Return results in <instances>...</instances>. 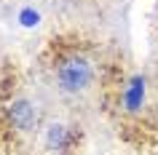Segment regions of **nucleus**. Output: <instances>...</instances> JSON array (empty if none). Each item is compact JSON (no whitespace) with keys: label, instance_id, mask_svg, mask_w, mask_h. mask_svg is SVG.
<instances>
[{"label":"nucleus","instance_id":"nucleus-3","mask_svg":"<svg viewBox=\"0 0 158 155\" xmlns=\"http://www.w3.org/2000/svg\"><path fill=\"white\" fill-rule=\"evenodd\" d=\"M142 91H145V88H142V80H134V83H131V88H129V96H126L131 110H137V107H139V102H142Z\"/></svg>","mask_w":158,"mask_h":155},{"label":"nucleus","instance_id":"nucleus-2","mask_svg":"<svg viewBox=\"0 0 158 155\" xmlns=\"http://www.w3.org/2000/svg\"><path fill=\"white\" fill-rule=\"evenodd\" d=\"M11 115V123L16 126V128L27 131V128H32V123H35V107L30 104V102H24V99H19V102H14L8 110Z\"/></svg>","mask_w":158,"mask_h":155},{"label":"nucleus","instance_id":"nucleus-4","mask_svg":"<svg viewBox=\"0 0 158 155\" xmlns=\"http://www.w3.org/2000/svg\"><path fill=\"white\" fill-rule=\"evenodd\" d=\"M22 19H24V24H35V22H38V14H32V11H24V14H22Z\"/></svg>","mask_w":158,"mask_h":155},{"label":"nucleus","instance_id":"nucleus-1","mask_svg":"<svg viewBox=\"0 0 158 155\" xmlns=\"http://www.w3.org/2000/svg\"><path fill=\"white\" fill-rule=\"evenodd\" d=\"M56 78H59V86L70 94H78V91H83L89 83H91V64L86 62L83 56H78V54H70L59 62L56 67Z\"/></svg>","mask_w":158,"mask_h":155}]
</instances>
